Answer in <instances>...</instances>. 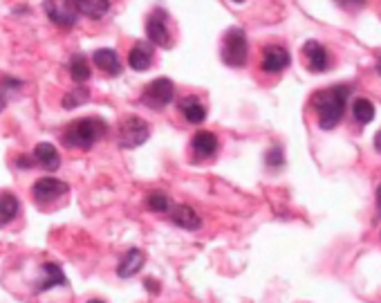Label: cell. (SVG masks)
<instances>
[{
  "label": "cell",
  "mask_w": 381,
  "mask_h": 303,
  "mask_svg": "<svg viewBox=\"0 0 381 303\" xmlns=\"http://www.w3.org/2000/svg\"><path fill=\"white\" fill-rule=\"evenodd\" d=\"M350 93H352L350 86L339 83L328 90H319V93L312 97V108H314L319 117V126L323 130H332L343 119Z\"/></svg>",
  "instance_id": "1"
},
{
  "label": "cell",
  "mask_w": 381,
  "mask_h": 303,
  "mask_svg": "<svg viewBox=\"0 0 381 303\" xmlns=\"http://www.w3.org/2000/svg\"><path fill=\"white\" fill-rule=\"evenodd\" d=\"M108 130V123L99 117H83L72 121L63 133V144L67 149L90 151Z\"/></svg>",
  "instance_id": "2"
},
{
  "label": "cell",
  "mask_w": 381,
  "mask_h": 303,
  "mask_svg": "<svg viewBox=\"0 0 381 303\" xmlns=\"http://www.w3.org/2000/svg\"><path fill=\"white\" fill-rule=\"evenodd\" d=\"M222 61L229 67H242L249 61V41L245 29L231 27L222 41Z\"/></svg>",
  "instance_id": "3"
},
{
  "label": "cell",
  "mask_w": 381,
  "mask_h": 303,
  "mask_svg": "<svg viewBox=\"0 0 381 303\" xmlns=\"http://www.w3.org/2000/svg\"><path fill=\"white\" fill-rule=\"evenodd\" d=\"M43 9L48 18L61 29H72L79 22V0H43Z\"/></svg>",
  "instance_id": "4"
},
{
  "label": "cell",
  "mask_w": 381,
  "mask_h": 303,
  "mask_svg": "<svg viewBox=\"0 0 381 303\" xmlns=\"http://www.w3.org/2000/svg\"><path fill=\"white\" fill-rule=\"evenodd\" d=\"M151 137V126L142 117H126L119 123V146L121 149H137Z\"/></svg>",
  "instance_id": "5"
},
{
  "label": "cell",
  "mask_w": 381,
  "mask_h": 303,
  "mask_svg": "<svg viewBox=\"0 0 381 303\" xmlns=\"http://www.w3.org/2000/svg\"><path fill=\"white\" fill-rule=\"evenodd\" d=\"M173 97H175V86H173L171 79L159 76L155 81H151L142 93V104L153 108V110H161L164 106H168Z\"/></svg>",
  "instance_id": "6"
},
{
  "label": "cell",
  "mask_w": 381,
  "mask_h": 303,
  "mask_svg": "<svg viewBox=\"0 0 381 303\" xmlns=\"http://www.w3.org/2000/svg\"><path fill=\"white\" fill-rule=\"evenodd\" d=\"M146 34H148V41L153 45H159V48H171L173 41H171V32L166 25V11L164 9H155L151 16L146 20Z\"/></svg>",
  "instance_id": "7"
},
{
  "label": "cell",
  "mask_w": 381,
  "mask_h": 303,
  "mask_svg": "<svg viewBox=\"0 0 381 303\" xmlns=\"http://www.w3.org/2000/svg\"><path fill=\"white\" fill-rule=\"evenodd\" d=\"M290 63H292V56L283 48V45H267V48L262 50V59H260L262 72L279 74V72L287 70Z\"/></svg>",
  "instance_id": "8"
},
{
  "label": "cell",
  "mask_w": 381,
  "mask_h": 303,
  "mask_svg": "<svg viewBox=\"0 0 381 303\" xmlns=\"http://www.w3.org/2000/svg\"><path fill=\"white\" fill-rule=\"evenodd\" d=\"M303 56L309 72H323L330 67V54L319 41H307L303 45Z\"/></svg>",
  "instance_id": "9"
},
{
  "label": "cell",
  "mask_w": 381,
  "mask_h": 303,
  "mask_svg": "<svg viewBox=\"0 0 381 303\" xmlns=\"http://www.w3.org/2000/svg\"><path fill=\"white\" fill-rule=\"evenodd\" d=\"M70 187H67L63 180H56V177H41L36 180V184H34V198L39 202H48V200H56L65 196Z\"/></svg>",
  "instance_id": "10"
},
{
  "label": "cell",
  "mask_w": 381,
  "mask_h": 303,
  "mask_svg": "<svg viewBox=\"0 0 381 303\" xmlns=\"http://www.w3.org/2000/svg\"><path fill=\"white\" fill-rule=\"evenodd\" d=\"M153 56H155L153 45L140 41V43H135L131 48V52H128V65L137 72H144L153 65Z\"/></svg>",
  "instance_id": "11"
},
{
  "label": "cell",
  "mask_w": 381,
  "mask_h": 303,
  "mask_svg": "<svg viewBox=\"0 0 381 303\" xmlns=\"http://www.w3.org/2000/svg\"><path fill=\"white\" fill-rule=\"evenodd\" d=\"M34 160H36L39 166H43L45 171H59V166H61L59 151H56V146H52L48 142L36 144V149H34Z\"/></svg>",
  "instance_id": "12"
},
{
  "label": "cell",
  "mask_w": 381,
  "mask_h": 303,
  "mask_svg": "<svg viewBox=\"0 0 381 303\" xmlns=\"http://www.w3.org/2000/svg\"><path fill=\"white\" fill-rule=\"evenodd\" d=\"M92 61H95V65L99 67V70H103V72L110 74V76L121 74L119 54L114 52V50H110V48H101V50H97L95 54H92Z\"/></svg>",
  "instance_id": "13"
},
{
  "label": "cell",
  "mask_w": 381,
  "mask_h": 303,
  "mask_svg": "<svg viewBox=\"0 0 381 303\" xmlns=\"http://www.w3.org/2000/svg\"><path fill=\"white\" fill-rule=\"evenodd\" d=\"M191 149L193 153L200 157V160H206V157H213L218 153V137L209 130H200L193 135V142H191Z\"/></svg>",
  "instance_id": "14"
},
{
  "label": "cell",
  "mask_w": 381,
  "mask_h": 303,
  "mask_svg": "<svg viewBox=\"0 0 381 303\" xmlns=\"http://www.w3.org/2000/svg\"><path fill=\"white\" fill-rule=\"evenodd\" d=\"M54 285H67V278L63 274L61 265L56 263H45L41 267V281L36 285V292H45V290H52Z\"/></svg>",
  "instance_id": "15"
},
{
  "label": "cell",
  "mask_w": 381,
  "mask_h": 303,
  "mask_svg": "<svg viewBox=\"0 0 381 303\" xmlns=\"http://www.w3.org/2000/svg\"><path fill=\"white\" fill-rule=\"evenodd\" d=\"M144 263H146V254L142 250H128L119 261V265H117V274L121 278H131V276H135L137 272H140V269L144 267Z\"/></svg>",
  "instance_id": "16"
},
{
  "label": "cell",
  "mask_w": 381,
  "mask_h": 303,
  "mask_svg": "<svg viewBox=\"0 0 381 303\" xmlns=\"http://www.w3.org/2000/svg\"><path fill=\"white\" fill-rule=\"evenodd\" d=\"M171 220L178 224V227H182V229H189V231H195L202 224V220H200V216L195 213L189 205H180V207H175L171 211Z\"/></svg>",
  "instance_id": "17"
},
{
  "label": "cell",
  "mask_w": 381,
  "mask_h": 303,
  "mask_svg": "<svg viewBox=\"0 0 381 303\" xmlns=\"http://www.w3.org/2000/svg\"><path fill=\"white\" fill-rule=\"evenodd\" d=\"M180 110L182 115L187 117L189 123H202L206 119V108L198 97H187L180 101Z\"/></svg>",
  "instance_id": "18"
},
{
  "label": "cell",
  "mask_w": 381,
  "mask_h": 303,
  "mask_svg": "<svg viewBox=\"0 0 381 303\" xmlns=\"http://www.w3.org/2000/svg\"><path fill=\"white\" fill-rule=\"evenodd\" d=\"M18 198L14 194H3L0 196V227H5L18 216Z\"/></svg>",
  "instance_id": "19"
},
{
  "label": "cell",
  "mask_w": 381,
  "mask_h": 303,
  "mask_svg": "<svg viewBox=\"0 0 381 303\" xmlns=\"http://www.w3.org/2000/svg\"><path fill=\"white\" fill-rule=\"evenodd\" d=\"M81 14H86L88 18H103L110 9V0H79Z\"/></svg>",
  "instance_id": "20"
},
{
  "label": "cell",
  "mask_w": 381,
  "mask_h": 303,
  "mask_svg": "<svg viewBox=\"0 0 381 303\" xmlns=\"http://www.w3.org/2000/svg\"><path fill=\"white\" fill-rule=\"evenodd\" d=\"M92 70H90V63L83 54H74L70 59V76L74 79L76 83H86L90 79Z\"/></svg>",
  "instance_id": "21"
},
{
  "label": "cell",
  "mask_w": 381,
  "mask_h": 303,
  "mask_svg": "<svg viewBox=\"0 0 381 303\" xmlns=\"http://www.w3.org/2000/svg\"><path fill=\"white\" fill-rule=\"evenodd\" d=\"M90 101V90L88 88H74L70 93H65V97L61 99V106L65 110H74L79 106H83Z\"/></svg>",
  "instance_id": "22"
},
{
  "label": "cell",
  "mask_w": 381,
  "mask_h": 303,
  "mask_svg": "<svg viewBox=\"0 0 381 303\" xmlns=\"http://www.w3.org/2000/svg\"><path fill=\"white\" fill-rule=\"evenodd\" d=\"M352 112H354V119L359 123H370L375 119V106L370 99H356L354 106H352Z\"/></svg>",
  "instance_id": "23"
},
{
  "label": "cell",
  "mask_w": 381,
  "mask_h": 303,
  "mask_svg": "<svg viewBox=\"0 0 381 303\" xmlns=\"http://www.w3.org/2000/svg\"><path fill=\"white\" fill-rule=\"evenodd\" d=\"M146 207L151 211H155V213H166V211H171V198L166 194H159V191H155V194H148Z\"/></svg>",
  "instance_id": "24"
},
{
  "label": "cell",
  "mask_w": 381,
  "mask_h": 303,
  "mask_svg": "<svg viewBox=\"0 0 381 303\" xmlns=\"http://www.w3.org/2000/svg\"><path fill=\"white\" fill-rule=\"evenodd\" d=\"M265 162H267L269 168H281L285 164V153H283V146H272L265 155Z\"/></svg>",
  "instance_id": "25"
},
{
  "label": "cell",
  "mask_w": 381,
  "mask_h": 303,
  "mask_svg": "<svg viewBox=\"0 0 381 303\" xmlns=\"http://www.w3.org/2000/svg\"><path fill=\"white\" fill-rule=\"evenodd\" d=\"M339 7L348 9V11H356V9H363L368 0H334Z\"/></svg>",
  "instance_id": "26"
},
{
  "label": "cell",
  "mask_w": 381,
  "mask_h": 303,
  "mask_svg": "<svg viewBox=\"0 0 381 303\" xmlns=\"http://www.w3.org/2000/svg\"><path fill=\"white\" fill-rule=\"evenodd\" d=\"M16 166L22 168V171H27V168L34 166V157H29V155H18V157H16Z\"/></svg>",
  "instance_id": "27"
},
{
  "label": "cell",
  "mask_w": 381,
  "mask_h": 303,
  "mask_svg": "<svg viewBox=\"0 0 381 303\" xmlns=\"http://www.w3.org/2000/svg\"><path fill=\"white\" fill-rule=\"evenodd\" d=\"M144 285H146L148 290H151L153 295H157V292H159V283H157V281H153V278H146V281H144Z\"/></svg>",
  "instance_id": "28"
},
{
  "label": "cell",
  "mask_w": 381,
  "mask_h": 303,
  "mask_svg": "<svg viewBox=\"0 0 381 303\" xmlns=\"http://www.w3.org/2000/svg\"><path fill=\"white\" fill-rule=\"evenodd\" d=\"M375 151H377V153H381V130L375 135Z\"/></svg>",
  "instance_id": "29"
},
{
  "label": "cell",
  "mask_w": 381,
  "mask_h": 303,
  "mask_svg": "<svg viewBox=\"0 0 381 303\" xmlns=\"http://www.w3.org/2000/svg\"><path fill=\"white\" fill-rule=\"evenodd\" d=\"M377 207H379V211H381V184H379V189H377Z\"/></svg>",
  "instance_id": "30"
},
{
  "label": "cell",
  "mask_w": 381,
  "mask_h": 303,
  "mask_svg": "<svg viewBox=\"0 0 381 303\" xmlns=\"http://www.w3.org/2000/svg\"><path fill=\"white\" fill-rule=\"evenodd\" d=\"M377 72H379V74H381V59H379V61H377Z\"/></svg>",
  "instance_id": "31"
},
{
  "label": "cell",
  "mask_w": 381,
  "mask_h": 303,
  "mask_svg": "<svg viewBox=\"0 0 381 303\" xmlns=\"http://www.w3.org/2000/svg\"><path fill=\"white\" fill-rule=\"evenodd\" d=\"M88 303H103V301H101V299H90Z\"/></svg>",
  "instance_id": "32"
},
{
  "label": "cell",
  "mask_w": 381,
  "mask_h": 303,
  "mask_svg": "<svg viewBox=\"0 0 381 303\" xmlns=\"http://www.w3.org/2000/svg\"><path fill=\"white\" fill-rule=\"evenodd\" d=\"M234 3H245V0H234Z\"/></svg>",
  "instance_id": "33"
}]
</instances>
